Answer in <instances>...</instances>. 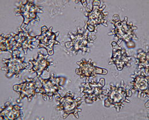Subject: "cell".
<instances>
[{"label":"cell","instance_id":"cell-1","mask_svg":"<svg viewBox=\"0 0 149 120\" xmlns=\"http://www.w3.org/2000/svg\"><path fill=\"white\" fill-rule=\"evenodd\" d=\"M130 88L126 87L124 81H121L120 85H113L111 84L109 90H107L106 100L104 101L105 107H113L116 112H119L125 103H130L129 98L132 96Z\"/></svg>","mask_w":149,"mask_h":120},{"label":"cell","instance_id":"cell-2","mask_svg":"<svg viewBox=\"0 0 149 120\" xmlns=\"http://www.w3.org/2000/svg\"><path fill=\"white\" fill-rule=\"evenodd\" d=\"M111 23L113 25V29L108 35H114L118 39L117 43L120 45V43L125 42L127 44L132 42L133 39L138 40L135 31L137 30V27L135 26L132 22L128 23L127 17H125L123 20L120 19L118 15L115 14Z\"/></svg>","mask_w":149,"mask_h":120},{"label":"cell","instance_id":"cell-3","mask_svg":"<svg viewBox=\"0 0 149 120\" xmlns=\"http://www.w3.org/2000/svg\"><path fill=\"white\" fill-rule=\"evenodd\" d=\"M90 32L84 26L83 28H78L75 33L70 32L68 37L71 41L65 43V46L68 49H71L73 54L77 55L79 52L83 53H89L90 48L89 45L93 43L96 39V36H90Z\"/></svg>","mask_w":149,"mask_h":120},{"label":"cell","instance_id":"cell-4","mask_svg":"<svg viewBox=\"0 0 149 120\" xmlns=\"http://www.w3.org/2000/svg\"><path fill=\"white\" fill-rule=\"evenodd\" d=\"M42 87L37 88L36 93L42 95L43 100L45 101L52 100L54 97L60 98L58 94L60 90L63 89V84L66 79L64 77L56 76L55 73H52L48 79L39 78Z\"/></svg>","mask_w":149,"mask_h":120},{"label":"cell","instance_id":"cell-5","mask_svg":"<svg viewBox=\"0 0 149 120\" xmlns=\"http://www.w3.org/2000/svg\"><path fill=\"white\" fill-rule=\"evenodd\" d=\"M106 84L105 79H100L98 81L86 79L81 84L80 91L87 103L91 104L97 100H102L107 95V90H104Z\"/></svg>","mask_w":149,"mask_h":120},{"label":"cell","instance_id":"cell-6","mask_svg":"<svg viewBox=\"0 0 149 120\" xmlns=\"http://www.w3.org/2000/svg\"><path fill=\"white\" fill-rule=\"evenodd\" d=\"M100 3L99 1H93L91 9H86V16L88 20L85 22L84 27L90 32H93L96 27L99 25L108 26L107 18L109 13L104 11L106 6L104 4L100 7Z\"/></svg>","mask_w":149,"mask_h":120},{"label":"cell","instance_id":"cell-7","mask_svg":"<svg viewBox=\"0 0 149 120\" xmlns=\"http://www.w3.org/2000/svg\"><path fill=\"white\" fill-rule=\"evenodd\" d=\"M19 54V50L16 51L12 54L10 58L2 59L4 66H2L1 69L5 71L6 78H18L22 71L28 68L29 65L25 62V57H20Z\"/></svg>","mask_w":149,"mask_h":120},{"label":"cell","instance_id":"cell-8","mask_svg":"<svg viewBox=\"0 0 149 120\" xmlns=\"http://www.w3.org/2000/svg\"><path fill=\"white\" fill-rule=\"evenodd\" d=\"M57 100L58 104L56 107V110L63 112V119H65L71 114L74 115L76 119H79L78 113L81 111L79 109L83 99L81 97L74 98V95L71 91L67 92L64 97H61Z\"/></svg>","mask_w":149,"mask_h":120},{"label":"cell","instance_id":"cell-9","mask_svg":"<svg viewBox=\"0 0 149 120\" xmlns=\"http://www.w3.org/2000/svg\"><path fill=\"white\" fill-rule=\"evenodd\" d=\"M15 12L16 16L22 17V24L28 25L32 20L40 21L38 14L43 12V7L37 5L32 1H25L20 3Z\"/></svg>","mask_w":149,"mask_h":120},{"label":"cell","instance_id":"cell-10","mask_svg":"<svg viewBox=\"0 0 149 120\" xmlns=\"http://www.w3.org/2000/svg\"><path fill=\"white\" fill-rule=\"evenodd\" d=\"M59 32H54L53 27L48 28L46 25L41 27V32L40 35L36 36L38 42L37 46L38 49L44 48L47 50L49 56H52L54 54V46L60 44V42L57 40Z\"/></svg>","mask_w":149,"mask_h":120},{"label":"cell","instance_id":"cell-11","mask_svg":"<svg viewBox=\"0 0 149 120\" xmlns=\"http://www.w3.org/2000/svg\"><path fill=\"white\" fill-rule=\"evenodd\" d=\"M79 67L76 69V73L81 79H89L97 75H106L108 71L96 66L91 59H82L77 62Z\"/></svg>","mask_w":149,"mask_h":120},{"label":"cell","instance_id":"cell-12","mask_svg":"<svg viewBox=\"0 0 149 120\" xmlns=\"http://www.w3.org/2000/svg\"><path fill=\"white\" fill-rule=\"evenodd\" d=\"M112 52L110 65H114L117 70L122 71L125 67H129L131 65V57L129 56L125 49L120 46L115 41L111 43Z\"/></svg>","mask_w":149,"mask_h":120},{"label":"cell","instance_id":"cell-13","mask_svg":"<svg viewBox=\"0 0 149 120\" xmlns=\"http://www.w3.org/2000/svg\"><path fill=\"white\" fill-rule=\"evenodd\" d=\"M131 92H138V97L147 98L149 97V75L145 74L143 71L135 72L131 75Z\"/></svg>","mask_w":149,"mask_h":120},{"label":"cell","instance_id":"cell-14","mask_svg":"<svg viewBox=\"0 0 149 120\" xmlns=\"http://www.w3.org/2000/svg\"><path fill=\"white\" fill-rule=\"evenodd\" d=\"M37 76L35 78L26 79L23 82L13 85V89L19 95L17 100L19 102L24 98H27L28 102H31L36 94L37 88Z\"/></svg>","mask_w":149,"mask_h":120},{"label":"cell","instance_id":"cell-15","mask_svg":"<svg viewBox=\"0 0 149 120\" xmlns=\"http://www.w3.org/2000/svg\"><path fill=\"white\" fill-rule=\"evenodd\" d=\"M18 31V34H15L17 47L19 50L22 49L24 54L26 55L29 50H32L35 48L32 43L37 41L36 37L32 36L27 30L22 28V27L19 28Z\"/></svg>","mask_w":149,"mask_h":120},{"label":"cell","instance_id":"cell-16","mask_svg":"<svg viewBox=\"0 0 149 120\" xmlns=\"http://www.w3.org/2000/svg\"><path fill=\"white\" fill-rule=\"evenodd\" d=\"M22 107L17 104L12 103L10 102H6L1 108V120H21L23 116Z\"/></svg>","mask_w":149,"mask_h":120},{"label":"cell","instance_id":"cell-17","mask_svg":"<svg viewBox=\"0 0 149 120\" xmlns=\"http://www.w3.org/2000/svg\"><path fill=\"white\" fill-rule=\"evenodd\" d=\"M49 55H45L41 52L38 53L37 58L29 60V63L32 64V67L29 70L31 73H36L38 79L41 77L44 71L49 72V67L54 62L48 60Z\"/></svg>","mask_w":149,"mask_h":120},{"label":"cell","instance_id":"cell-18","mask_svg":"<svg viewBox=\"0 0 149 120\" xmlns=\"http://www.w3.org/2000/svg\"><path fill=\"white\" fill-rule=\"evenodd\" d=\"M19 50L15 39V33L1 34L0 35V51L8 52L11 54L16 51Z\"/></svg>","mask_w":149,"mask_h":120},{"label":"cell","instance_id":"cell-19","mask_svg":"<svg viewBox=\"0 0 149 120\" xmlns=\"http://www.w3.org/2000/svg\"><path fill=\"white\" fill-rule=\"evenodd\" d=\"M136 64L139 71H143L145 74L149 75V52H145L140 49L137 51Z\"/></svg>","mask_w":149,"mask_h":120},{"label":"cell","instance_id":"cell-20","mask_svg":"<svg viewBox=\"0 0 149 120\" xmlns=\"http://www.w3.org/2000/svg\"><path fill=\"white\" fill-rule=\"evenodd\" d=\"M81 4H82V5H83V6L84 7V8H87V1H86V0H83V1H80Z\"/></svg>","mask_w":149,"mask_h":120}]
</instances>
